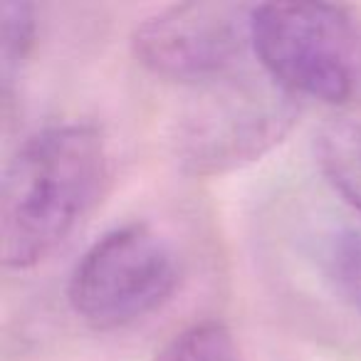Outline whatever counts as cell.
<instances>
[{
  "instance_id": "52a82bcc",
  "label": "cell",
  "mask_w": 361,
  "mask_h": 361,
  "mask_svg": "<svg viewBox=\"0 0 361 361\" xmlns=\"http://www.w3.org/2000/svg\"><path fill=\"white\" fill-rule=\"evenodd\" d=\"M151 361H245V354L231 326L206 319L171 336Z\"/></svg>"
},
{
  "instance_id": "277c9868",
  "label": "cell",
  "mask_w": 361,
  "mask_h": 361,
  "mask_svg": "<svg viewBox=\"0 0 361 361\" xmlns=\"http://www.w3.org/2000/svg\"><path fill=\"white\" fill-rule=\"evenodd\" d=\"M295 97L272 80H231L208 87V94L183 116L176 154L188 173L216 176L260 159L292 129Z\"/></svg>"
},
{
  "instance_id": "6da1fadb",
  "label": "cell",
  "mask_w": 361,
  "mask_h": 361,
  "mask_svg": "<svg viewBox=\"0 0 361 361\" xmlns=\"http://www.w3.org/2000/svg\"><path fill=\"white\" fill-rule=\"evenodd\" d=\"M106 178L109 154L97 124L60 121L27 136L3 173V265L23 272L52 255L97 206Z\"/></svg>"
},
{
  "instance_id": "3957f363",
  "label": "cell",
  "mask_w": 361,
  "mask_h": 361,
  "mask_svg": "<svg viewBox=\"0 0 361 361\" xmlns=\"http://www.w3.org/2000/svg\"><path fill=\"white\" fill-rule=\"evenodd\" d=\"M178 275L173 247L146 223H126L104 233L77 260L67 302L92 329H124L166 305Z\"/></svg>"
},
{
  "instance_id": "ba28073f",
  "label": "cell",
  "mask_w": 361,
  "mask_h": 361,
  "mask_svg": "<svg viewBox=\"0 0 361 361\" xmlns=\"http://www.w3.org/2000/svg\"><path fill=\"white\" fill-rule=\"evenodd\" d=\"M37 37L35 6L30 3H8L3 8V47H0V77L3 92L11 97L13 85L20 77Z\"/></svg>"
},
{
  "instance_id": "8992f818",
  "label": "cell",
  "mask_w": 361,
  "mask_h": 361,
  "mask_svg": "<svg viewBox=\"0 0 361 361\" xmlns=\"http://www.w3.org/2000/svg\"><path fill=\"white\" fill-rule=\"evenodd\" d=\"M314 154L326 183L361 213V121H326L314 139Z\"/></svg>"
},
{
  "instance_id": "9c48e42d",
  "label": "cell",
  "mask_w": 361,
  "mask_h": 361,
  "mask_svg": "<svg viewBox=\"0 0 361 361\" xmlns=\"http://www.w3.org/2000/svg\"><path fill=\"white\" fill-rule=\"evenodd\" d=\"M322 265L329 280L361 310V231L344 228L326 235Z\"/></svg>"
},
{
  "instance_id": "5b68a950",
  "label": "cell",
  "mask_w": 361,
  "mask_h": 361,
  "mask_svg": "<svg viewBox=\"0 0 361 361\" xmlns=\"http://www.w3.org/2000/svg\"><path fill=\"white\" fill-rule=\"evenodd\" d=\"M250 6L218 0L169 6L131 30V55L166 82L221 85L235 77L250 50Z\"/></svg>"
},
{
  "instance_id": "7a4b0ae2",
  "label": "cell",
  "mask_w": 361,
  "mask_h": 361,
  "mask_svg": "<svg viewBox=\"0 0 361 361\" xmlns=\"http://www.w3.org/2000/svg\"><path fill=\"white\" fill-rule=\"evenodd\" d=\"M250 50L290 97L346 104L361 90V25L344 6H252Z\"/></svg>"
}]
</instances>
